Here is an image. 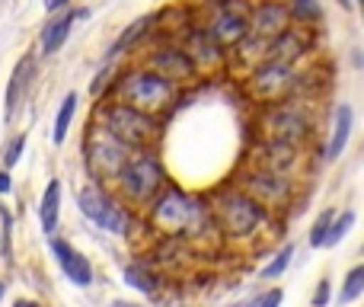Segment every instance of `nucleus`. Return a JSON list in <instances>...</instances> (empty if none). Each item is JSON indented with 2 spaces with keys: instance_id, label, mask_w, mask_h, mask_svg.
<instances>
[{
  "instance_id": "31",
  "label": "nucleus",
  "mask_w": 364,
  "mask_h": 307,
  "mask_svg": "<svg viewBox=\"0 0 364 307\" xmlns=\"http://www.w3.org/2000/svg\"><path fill=\"white\" fill-rule=\"evenodd\" d=\"M68 4H70V0H45V10H48V13H58V10H64Z\"/></svg>"
},
{
  "instance_id": "3",
  "label": "nucleus",
  "mask_w": 364,
  "mask_h": 307,
  "mask_svg": "<svg viewBox=\"0 0 364 307\" xmlns=\"http://www.w3.org/2000/svg\"><path fill=\"white\" fill-rule=\"evenodd\" d=\"M115 186H119V195L132 205H144L154 195L164 189V167L151 151H138L125 160L122 173L115 176Z\"/></svg>"
},
{
  "instance_id": "34",
  "label": "nucleus",
  "mask_w": 364,
  "mask_h": 307,
  "mask_svg": "<svg viewBox=\"0 0 364 307\" xmlns=\"http://www.w3.org/2000/svg\"><path fill=\"white\" fill-rule=\"evenodd\" d=\"M0 295H4V285H0Z\"/></svg>"
},
{
  "instance_id": "28",
  "label": "nucleus",
  "mask_w": 364,
  "mask_h": 307,
  "mask_svg": "<svg viewBox=\"0 0 364 307\" xmlns=\"http://www.w3.org/2000/svg\"><path fill=\"white\" fill-rule=\"evenodd\" d=\"M291 13L304 23H314L320 16V6H316V0H291Z\"/></svg>"
},
{
  "instance_id": "5",
  "label": "nucleus",
  "mask_w": 364,
  "mask_h": 307,
  "mask_svg": "<svg viewBox=\"0 0 364 307\" xmlns=\"http://www.w3.org/2000/svg\"><path fill=\"white\" fill-rule=\"evenodd\" d=\"M214 221L227 237H250L262 221V205L243 189H227L214 202Z\"/></svg>"
},
{
  "instance_id": "9",
  "label": "nucleus",
  "mask_w": 364,
  "mask_h": 307,
  "mask_svg": "<svg viewBox=\"0 0 364 307\" xmlns=\"http://www.w3.org/2000/svg\"><path fill=\"white\" fill-rule=\"evenodd\" d=\"M48 246H51V256L58 259V266H61L64 279H68L70 285H77V288L93 285V266H90V259L83 256V253H77L68 240L55 237V234L48 237Z\"/></svg>"
},
{
  "instance_id": "13",
  "label": "nucleus",
  "mask_w": 364,
  "mask_h": 307,
  "mask_svg": "<svg viewBox=\"0 0 364 307\" xmlns=\"http://www.w3.org/2000/svg\"><path fill=\"white\" fill-rule=\"evenodd\" d=\"M77 19H87V10H70V13H64V16L45 23V29H42V55H55V51L68 42V36H70V29H74Z\"/></svg>"
},
{
  "instance_id": "2",
  "label": "nucleus",
  "mask_w": 364,
  "mask_h": 307,
  "mask_svg": "<svg viewBox=\"0 0 364 307\" xmlns=\"http://www.w3.org/2000/svg\"><path fill=\"white\" fill-rule=\"evenodd\" d=\"M100 119H102V128L109 135L128 145L132 151H144L157 141L160 135V125H157V115H147L141 109L128 106V103H109V106L100 109Z\"/></svg>"
},
{
  "instance_id": "23",
  "label": "nucleus",
  "mask_w": 364,
  "mask_h": 307,
  "mask_svg": "<svg viewBox=\"0 0 364 307\" xmlns=\"http://www.w3.org/2000/svg\"><path fill=\"white\" fill-rule=\"evenodd\" d=\"M355 227V212H336V218L329 221V231H326V240H323V246H336L339 240H346V234Z\"/></svg>"
},
{
  "instance_id": "26",
  "label": "nucleus",
  "mask_w": 364,
  "mask_h": 307,
  "mask_svg": "<svg viewBox=\"0 0 364 307\" xmlns=\"http://www.w3.org/2000/svg\"><path fill=\"white\" fill-rule=\"evenodd\" d=\"M333 218H336V208H326V212L314 221V231H310V246H323L326 231H329V221H333Z\"/></svg>"
},
{
  "instance_id": "15",
  "label": "nucleus",
  "mask_w": 364,
  "mask_h": 307,
  "mask_svg": "<svg viewBox=\"0 0 364 307\" xmlns=\"http://www.w3.org/2000/svg\"><path fill=\"white\" fill-rule=\"evenodd\" d=\"M243 192H250L252 199L259 202V205H265V202H275V199H282V195L288 192V182H284L282 176H272V173H256V176H246V182H243Z\"/></svg>"
},
{
  "instance_id": "8",
  "label": "nucleus",
  "mask_w": 364,
  "mask_h": 307,
  "mask_svg": "<svg viewBox=\"0 0 364 307\" xmlns=\"http://www.w3.org/2000/svg\"><path fill=\"white\" fill-rule=\"evenodd\" d=\"M252 93L262 96V100H272V103H282L284 96L291 93V87H294V71H291L288 61H278V58H272L269 64H262V68L252 74Z\"/></svg>"
},
{
  "instance_id": "19",
  "label": "nucleus",
  "mask_w": 364,
  "mask_h": 307,
  "mask_svg": "<svg viewBox=\"0 0 364 307\" xmlns=\"http://www.w3.org/2000/svg\"><path fill=\"white\" fill-rule=\"evenodd\" d=\"M122 279H125V285H128V288L141 291V295H154V291H157V279H154V272L147 269V266H141V263L125 266V272H122Z\"/></svg>"
},
{
  "instance_id": "12",
  "label": "nucleus",
  "mask_w": 364,
  "mask_h": 307,
  "mask_svg": "<svg viewBox=\"0 0 364 307\" xmlns=\"http://www.w3.org/2000/svg\"><path fill=\"white\" fill-rule=\"evenodd\" d=\"M269 128H272V138L282 141V145H297V141L307 138V122L291 106L275 109V113L269 115Z\"/></svg>"
},
{
  "instance_id": "6",
  "label": "nucleus",
  "mask_w": 364,
  "mask_h": 307,
  "mask_svg": "<svg viewBox=\"0 0 364 307\" xmlns=\"http://www.w3.org/2000/svg\"><path fill=\"white\" fill-rule=\"evenodd\" d=\"M83 157H87V170L96 182H115V176L122 173L125 160L132 157V147L122 145V141L115 138V135H109L102 125H93L87 135Z\"/></svg>"
},
{
  "instance_id": "18",
  "label": "nucleus",
  "mask_w": 364,
  "mask_h": 307,
  "mask_svg": "<svg viewBox=\"0 0 364 307\" xmlns=\"http://www.w3.org/2000/svg\"><path fill=\"white\" fill-rule=\"evenodd\" d=\"M58 218H61V182L51 179L45 186V195H42V205H38V221H42V231L45 237L58 231Z\"/></svg>"
},
{
  "instance_id": "20",
  "label": "nucleus",
  "mask_w": 364,
  "mask_h": 307,
  "mask_svg": "<svg viewBox=\"0 0 364 307\" xmlns=\"http://www.w3.org/2000/svg\"><path fill=\"white\" fill-rule=\"evenodd\" d=\"M74 113H77V93H68L61 100V106H58V115H55V132H51V141H55V145H61V141L68 138V128H70V122H74Z\"/></svg>"
},
{
  "instance_id": "33",
  "label": "nucleus",
  "mask_w": 364,
  "mask_h": 307,
  "mask_svg": "<svg viewBox=\"0 0 364 307\" xmlns=\"http://www.w3.org/2000/svg\"><path fill=\"white\" fill-rule=\"evenodd\" d=\"M339 4H342V6H346V10H352V0H339Z\"/></svg>"
},
{
  "instance_id": "29",
  "label": "nucleus",
  "mask_w": 364,
  "mask_h": 307,
  "mask_svg": "<svg viewBox=\"0 0 364 307\" xmlns=\"http://www.w3.org/2000/svg\"><path fill=\"white\" fill-rule=\"evenodd\" d=\"M282 291H269V295H259V298H252V304H262V307H275V304H282Z\"/></svg>"
},
{
  "instance_id": "4",
  "label": "nucleus",
  "mask_w": 364,
  "mask_h": 307,
  "mask_svg": "<svg viewBox=\"0 0 364 307\" xmlns=\"http://www.w3.org/2000/svg\"><path fill=\"white\" fill-rule=\"evenodd\" d=\"M201 205L182 189H164L151 199V221L164 234H188L201 224Z\"/></svg>"
},
{
  "instance_id": "17",
  "label": "nucleus",
  "mask_w": 364,
  "mask_h": 307,
  "mask_svg": "<svg viewBox=\"0 0 364 307\" xmlns=\"http://www.w3.org/2000/svg\"><path fill=\"white\" fill-rule=\"evenodd\" d=\"M352 106H346L342 103L339 109H336V119H333V135H329V145H326V160H336L342 151H346V145H348V135H352Z\"/></svg>"
},
{
  "instance_id": "30",
  "label": "nucleus",
  "mask_w": 364,
  "mask_h": 307,
  "mask_svg": "<svg viewBox=\"0 0 364 307\" xmlns=\"http://www.w3.org/2000/svg\"><path fill=\"white\" fill-rule=\"evenodd\" d=\"M323 304H329V279H323L316 295H314V307H323Z\"/></svg>"
},
{
  "instance_id": "7",
  "label": "nucleus",
  "mask_w": 364,
  "mask_h": 307,
  "mask_svg": "<svg viewBox=\"0 0 364 307\" xmlns=\"http://www.w3.org/2000/svg\"><path fill=\"white\" fill-rule=\"evenodd\" d=\"M77 208H80V214H87L93 224H100L102 231H109V234L125 237V234L132 231V214L122 208L119 199L106 195L100 186H83L80 192H77Z\"/></svg>"
},
{
  "instance_id": "32",
  "label": "nucleus",
  "mask_w": 364,
  "mask_h": 307,
  "mask_svg": "<svg viewBox=\"0 0 364 307\" xmlns=\"http://www.w3.org/2000/svg\"><path fill=\"white\" fill-rule=\"evenodd\" d=\"M10 186H13V182H10V170H0V195L10 192Z\"/></svg>"
},
{
  "instance_id": "10",
  "label": "nucleus",
  "mask_w": 364,
  "mask_h": 307,
  "mask_svg": "<svg viewBox=\"0 0 364 307\" xmlns=\"http://www.w3.org/2000/svg\"><path fill=\"white\" fill-rule=\"evenodd\" d=\"M32 77H36V58L23 55L13 68L10 80H6V93H4V122H13L19 113V106L26 103V93L32 90Z\"/></svg>"
},
{
  "instance_id": "16",
  "label": "nucleus",
  "mask_w": 364,
  "mask_h": 307,
  "mask_svg": "<svg viewBox=\"0 0 364 307\" xmlns=\"http://www.w3.org/2000/svg\"><path fill=\"white\" fill-rule=\"evenodd\" d=\"M250 29H256L259 36H278L282 29H288V6L282 4H262L256 10V19L250 23Z\"/></svg>"
},
{
  "instance_id": "14",
  "label": "nucleus",
  "mask_w": 364,
  "mask_h": 307,
  "mask_svg": "<svg viewBox=\"0 0 364 307\" xmlns=\"http://www.w3.org/2000/svg\"><path fill=\"white\" fill-rule=\"evenodd\" d=\"M151 68L157 71V74L170 77V80H182V77H192L195 61L179 48H164V51H157V55L151 58Z\"/></svg>"
},
{
  "instance_id": "11",
  "label": "nucleus",
  "mask_w": 364,
  "mask_h": 307,
  "mask_svg": "<svg viewBox=\"0 0 364 307\" xmlns=\"http://www.w3.org/2000/svg\"><path fill=\"white\" fill-rule=\"evenodd\" d=\"M250 32H252L250 29V19H246L243 13H237L233 6L220 10L218 16L211 19V26H208V36H211L220 48H230V45L246 42V36H250Z\"/></svg>"
},
{
  "instance_id": "21",
  "label": "nucleus",
  "mask_w": 364,
  "mask_h": 307,
  "mask_svg": "<svg viewBox=\"0 0 364 307\" xmlns=\"http://www.w3.org/2000/svg\"><path fill=\"white\" fill-rule=\"evenodd\" d=\"M144 32H147V19H138V23H132V26H128V29L122 32V36L112 42V48L106 51V61H115V58H119V55H125V51H132V45L138 42V38L144 36Z\"/></svg>"
},
{
  "instance_id": "24",
  "label": "nucleus",
  "mask_w": 364,
  "mask_h": 307,
  "mask_svg": "<svg viewBox=\"0 0 364 307\" xmlns=\"http://www.w3.org/2000/svg\"><path fill=\"white\" fill-rule=\"evenodd\" d=\"M361 295H364V266H355V269L346 276V288H342L339 301L348 304V301H355V298H361Z\"/></svg>"
},
{
  "instance_id": "1",
  "label": "nucleus",
  "mask_w": 364,
  "mask_h": 307,
  "mask_svg": "<svg viewBox=\"0 0 364 307\" xmlns=\"http://www.w3.org/2000/svg\"><path fill=\"white\" fill-rule=\"evenodd\" d=\"M115 96H119V103H128V106L141 109L147 115H160L176 103V80L157 74L154 68L132 71V74H125L119 80Z\"/></svg>"
},
{
  "instance_id": "27",
  "label": "nucleus",
  "mask_w": 364,
  "mask_h": 307,
  "mask_svg": "<svg viewBox=\"0 0 364 307\" xmlns=\"http://www.w3.org/2000/svg\"><path fill=\"white\" fill-rule=\"evenodd\" d=\"M23 147H26V135H16V138H10L4 145V170H10V167H16L19 163V157H23Z\"/></svg>"
},
{
  "instance_id": "22",
  "label": "nucleus",
  "mask_w": 364,
  "mask_h": 307,
  "mask_svg": "<svg viewBox=\"0 0 364 307\" xmlns=\"http://www.w3.org/2000/svg\"><path fill=\"white\" fill-rule=\"evenodd\" d=\"M186 55L192 58V61H218V58H220V45L214 42L208 32H201V36L192 38V45L186 48Z\"/></svg>"
},
{
  "instance_id": "25",
  "label": "nucleus",
  "mask_w": 364,
  "mask_h": 307,
  "mask_svg": "<svg viewBox=\"0 0 364 307\" xmlns=\"http://www.w3.org/2000/svg\"><path fill=\"white\" fill-rule=\"evenodd\" d=\"M291 256H294V246H291V244L282 246V250L275 253V259H272V263L262 269V279H278V276H282V272L291 266Z\"/></svg>"
}]
</instances>
